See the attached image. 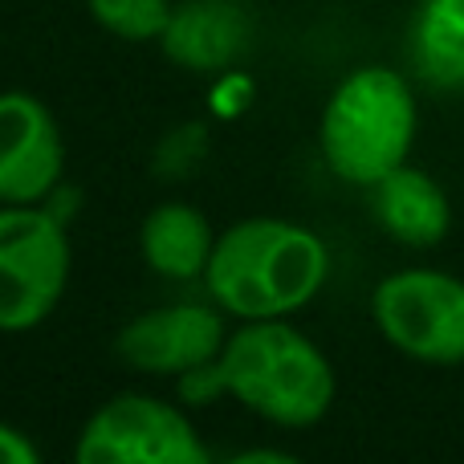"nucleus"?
Masks as SVG:
<instances>
[{
  "mask_svg": "<svg viewBox=\"0 0 464 464\" xmlns=\"http://www.w3.org/2000/svg\"><path fill=\"white\" fill-rule=\"evenodd\" d=\"M330 273V253L318 232L294 220H240L225 237L204 269V285L220 302V310L237 318H285L314 302Z\"/></svg>",
  "mask_w": 464,
  "mask_h": 464,
  "instance_id": "f257e3e1",
  "label": "nucleus"
},
{
  "mask_svg": "<svg viewBox=\"0 0 464 464\" xmlns=\"http://www.w3.org/2000/svg\"><path fill=\"white\" fill-rule=\"evenodd\" d=\"M217 371L225 392L281 428L318 424L334 403V371L326 354L281 318L248 322L228 334Z\"/></svg>",
  "mask_w": 464,
  "mask_h": 464,
  "instance_id": "f03ea898",
  "label": "nucleus"
},
{
  "mask_svg": "<svg viewBox=\"0 0 464 464\" xmlns=\"http://www.w3.org/2000/svg\"><path fill=\"white\" fill-rule=\"evenodd\" d=\"M416 139V98L408 78L383 65H362L330 94L318 143L330 171L346 184L375 188L408 163Z\"/></svg>",
  "mask_w": 464,
  "mask_h": 464,
  "instance_id": "7ed1b4c3",
  "label": "nucleus"
},
{
  "mask_svg": "<svg viewBox=\"0 0 464 464\" xmlns=\"http://www.w3.org/2000/svg\"><path fill=\"white\" fill-rule=\"evenodd\" d=\"M70 281V240L53 212L0 208V330H33L57 310Z\"/></svg>",
  "mask_w": 464,
  "mask_h": 464,
  "instance_id": "20e7f679",
  "label": "nucleus"
},
{
  "mask_svg": "<svg viewBox=\"0 0 464 464\" xmlns=\"http://www.w3.org/2000/svg\"><path fill=\"white\" fill-rule=\"evenodd\" d=\"M375 326L400 354L432 367L464 362V281L440 269H403L375 285Z\"/></svg>",
  "mask_w": 464,
  "mask_h": 464,
  "instance_id": "39448f33",
  "label": "nucleus"
},
{
  "mask_svg": "<svg viewBox=\"0 0 464 464\" xmlns=\"http://www.w3.org/2000/svg\"><path fill=\"white\" fill-rule=\"evenodd\" d=\"M78 464H208V449L184 411L151 395H114L86 420Z\"/></svg>",
  "mask_w": 464,
  "mask_h": 464,
  "instance_id": "423d86ee",
  "label": "nucleus"
},
{
  "mask_svg": "<svg viewBox=\"0 0 464 464\" xmlns=\"http://www.w3.org/2000/svg\"><path fill=\"white\" fill-rule=\"evenodd\" d=\"M228 334L212 305L184 302L130 318L114 338L122 362L143 375H188L220 359Z\"/></svg>",
  "mask_w": 464,
  "mask_h": 464,
  "instance_id": "0eeeda50",
  "label": "nucleus"
},
{
  "mask_svg": "<svg viewBox=\"0 0 464 464\" xmlns=\"http://www.w3.org/2000/svg\"><path fill=\"white\" fill-rule=\"evenodd\" d=\"M65 147L53 114L24 90L0 94V204H37L62 179Z\"/></svg>",
  "mask_w": 464,
  "mask_h": 464,
  "instance_id": "6e6552de",
  "label": "nucleus"
},
{
  "mask_svg": "<svg viewBox=\"0 0 464 464\" xmlns=\"http://www.w3.org/2000/svg\"><path fill=\"white\" fill-rule=\"evenodd\" d=\"M160 45L179 70H228L248 49V13L237 0H184L179 8H171Z\"/></svg>",
  "mask_w": 464,
  "mask_h": 464,
  "instance_id": "1a4fd4ad",
  "label": "nucleus"
},
{
  "mask_svg": "<svg viewBox=\"0 0 464 464\" xmlns=\"http://www.w3.org/2000/svg\"><path fill=\"white\" fill-rule=\"evenodd\" d=\"M371 212L383 225L387 237L411 248H432L449 237L452 204L444 188L420 168H395L371 188Z\"/></svg>",
  "mask_w": 464,
  "mask_h": 464,
  "instance_id": "9d476101",
  "label": "nucleus"
},
{
  "mask_svg": "<svg viewBox=\"0 0 464 464\" xmlns=\"http://www.w3.org/2000/svg\"><path fill=\"white\" fill-rule=\"evenodd\" d=\"M139 248L160 277L192 281L208 269L217 237H212L204 212H196L192 204H163V208L147 212L143 228H139Z\"/></svg>",
  "mask_w": 464,
  "mask_h": 464,
  "instance_id": "9b49d317",
  "label": "nucleus"
},
{
  "mask_svg": "<svg viewBox=\"0 0 464 464\" xmlns=\"http://www.w3.org/2000/svg\"><path fill=\"white\" fill-rule=\"evenodd\" d=\"M411 70L432 90H464V0H420L408 29Z\"/></svg>",
  "mask_w": 464,
  "mask_h": 464,
  "instance_id": "f8f14e48",
  "label": "nucleus"
},
{
  "mask_svg": "<svg viewBox=\"0 0 464 464\" xmlns=\"http://www.w3.org/2000/svg\"><path fill=\"white\" fill-rule=\"evenodd\" d=\"M90 16L122 41H160L171 21L168 0H86Z\"/></svg>",
  "mask_w": 464,
  "mask_h": 464,
  "instance_id": "ddd939ff",
  "label": "nucleus"
},
{
  "mask_svg": "<svg viewBox=\"0 0 464 464\" xmlns=\"http://www.w3.org/2000/svg\"><path fill=\"white\" fill-rule=\"evenodd\" d=\"M41 452L24 432H16L13 424H0V464H37Z\"/></svg>",
  "mask_w": 464,
  "mask_h": 464,
  "instance_id": "4468645a",
  "label": "nucleus"
}]
</instances>
